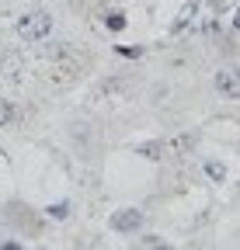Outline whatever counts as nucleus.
<instances>
[{
    "mask_svg": "<svg viewBox=\"0 0 240 250\" xmlns=\"http://www.w3.org/2000/svg\"><path fill=\"white\" fill-rule=\"evenodd\" d=\"M139 156H146V160H160V156H164V143H143Z\"/></svg>",
    "mask_w": 240,
    "mask_h": 250,
    "instance_id": "8",
    "label": "nucleus"
},
{
    "mask_svg": "<svg viewBox=\"0 0 240 250\" xmlns=\"http://www.w3.org/2000/svg\"><path fill=\"white\" fill-rule=\"evenodd\" d=\"M45 215H49V219H70V202H52V205H45Z\"/></svg>",
    "mask_w": 240,
    "mask_h": 250,
    "instance_id": "7",
    "label": "nucleus"
},
{
    "mask_svg": "<svg viewBox=\"0 0 240 250\" xmlns=\"http://www.w3.org/2000/svg\"><path fill=\"white\" fill-rule=\"evenodd\" d=\"M18 35L24 42H45L52 35V14L45 11H28L18 18Z\"/></svg>",
    "mask_w": 240,
    "mask_h": 250,
    "instance_id": "1",
    "label": "nucleus"
},
{
    "mask_svg": "<svg viewBox=\"0 0 240 250\" xmlns=\"http://www.w3.org/2000/svg\"><path fill=\"white\" fill-rule=\"evenodd\" d=\"M153 250H174V247H167V243H153Z\"/></svg>",
    "mask_w": 240,
    "mask_h": 250,
    "instance_id": "13",
    "label": "nucleus"
},
{
    "mask_svg": "<svg viewBox=\"0 0 240 250\" xmlns=\"http://www.w3.org/2000/svg\"><path fill=\"white\" fill-rule=\"evenodd\" d=\"M216 90L223 94V98H233L240 101V66H226L216 73Z\"/></svg>",
    "mask_w": 240,
    "mask_h": 250,
    "instance_id": "3",
    "label": "nucleus"
},
{
    "mask_svg": "<svg viewBox=\"0 0 240 250\" xmlns=\"http://www.w3.org/2000/svg\"><path fill=\"white\" fill-rule=\"evenodd\" d=\"M126 24H129L126 14H118V11H108V14H105V28H111V31H122Z\"/></svg>",
    "mask_w": 240,
    "mask_h": 250,
    "instance_id": "5",
    "label": "nucleus"
},
{
    "mask_svg": "<svg viewBox=\"0 0 240 250\" xmlns=\"http://www.w3.org/2000/svg\"><path fill=\"white\" fill-rule=\"evenodd\" d=\"M202 170L213 177V181H226V167H223L219 160H205V164H202Z\"/></svg>",
    "mask_w": 240,
    "mask_h": 250,
    "instance_id": "6",
    "label": "nucleus"
},
{
    "mask_svg": "<svg viewBox=\"0 0 240 250\" xmlns=\"http://www.w3.org/2000/svg\"><path fill=\"white\" fill-rule=\"evenodd\" d=\"M143 208H118L115 215H111V229L118 233V236H132V233H139L143 229Z\"/></svg>",
    "mask_w": 240,
    "mask_h": 250,
    "instance_id": "2",
    "label": "nucleus"
},
{
    "mask_svg": "<svg viewBox=\"0 0 240 250\" xmlns=\"http://www.w3.org/2000/svg\"><path fill=\"white\" fill-rule=\"evenodd\" d=\"M115 52H122V56H129V59H139V56H143V49H115Z\"/></svg>",
    "mask_w": 240,
    "mask_h": 250,
    "instance_id": "11",
    "label": "nucleus"
},
{
    "mask_svg": "<svg viewBox=\"0 0 240 250\" xmlns=\"http://www.w3.org/2000/svg\"><path fill=\"white\" fill-rule=\"evenodd\" d=\"M198 11H202V4H198V0H188V4H185V11H181V18H177L174 24H171V31H174V35H181V31H188V24L198 18Z\"/></svg>",
    "mask_w": 240,
    "mask_h": 250,
    "instance_id": "4",
    "label": "nucleus"
},
{
    "mask_svg": "<svg viewBox=\"0 0 240 250\" xmlns=\"http://www.w3.org/2000/svg\"><path fill=\"white\" fill-rule=\"evenodd\" d=\"M0 250H24L18 240H4V243H0Z\"/></svg>",
    "mask_w": 240,
    "mask_h": 250,
    "instance_id": "10",
    "label": "nucleus"
},
{
    "mask_svg": "<svg viewBox=\"0 0 240 250\" xmlns=\"http://www.w3.org/2000/svg\"><path fill=\"white\" fill-rule=\"evenodd\" d=\"M14 122V104L7 98H0V125H11Z\"/></svg>",
    "mask_w": 240,
    "mask_h": 250,
    "instance_id": "9",
    "label": "nucleus"
},
{
    "mask_svg": "<svg viewBox=\"0 0 240 250\" xmlns=\"http://www.w3.org/2000/svg\"><path fill=\"white\" fill-rule=\"evenodd\" d=\"M233 31H240V7L233 11Z\"/></svg>",
    "mask_w": 240,
    "mask_h": 250,
    "instance_id": "12",
    "label": "nucleus"
}]
</instances>
